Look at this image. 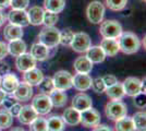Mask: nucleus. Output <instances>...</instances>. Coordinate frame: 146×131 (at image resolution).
Listing matches in <instances>:
<instances>
[{"label": "nucleus", "instance_id": "53", "mask_svg": "<svg viewBox=\"0 0 146 131\" xmlns=\"http://www.w3.org/2000/svg\"><path fill=\"white\" fill-rule=\"evenodd\" d=\"M0 131H1V129H0Z\"/></svg>", "mask_w": 146, "mask_h": 131}, {"label": "nucleus", "instance_id": "25", "mask_svg": "<svg viewBox=\"0 0 146 131\" xmlns=\"http://www.w3.org/2000/svg\"><path fill=\"white\" fill-rule=\"evenodd\" d=\"M61 118L63 119L64 124L67 125L76 126L80 124V112L73 107H69L67 109H64Z\"/></svg>", "mask_w": 146, "mask_h": 131}, {"label": "nucleus", "instance_id": "33", "mask_svg": "<svg viewBox=\"0 0 146 131\" xmlns=\"http://www.w3.org/2000/svg\"><path fill=\"white\" fill-rule=\"evenodd\" d=\"M30 131H48L47 119L37 116L30 124Z\"/></svg>", "mask_w": 146, "mask_h": 131}, {"label": "nucleus", "instance_id": "23", "mask_svg": "<svg viewBox=\"0 0 146 131\" xmlns=\"http://www.w3.org/2000/svg\"><path fill=\"white\" fill-rule=\"evenodd\" d=\"M44 11L43 8L39 6L32 7L30 10L27 11V17H29V22L32 25H40L43 24V18H44Z\"/></svg>", "mask_w": 146, "mask_h": 131}, {"label": "nucleus", "instance_id": "36", "mask_svg": "<svg viewBox=\"0 0 146 131\" xmlns=\"http://www.w3.org/2000/svg\"><path fill=\"white\" fill-rule=\"evenodd\" d=\"M105 1L107 7L112 11H121L128 5V0H105Z\"/></svg>", "mask_w": 146, "mask_h": 131}, {"label": "nucleus", "instance_id": "1", "mask_svg": "<svg viewBox=\"0 0 146 131\" xmlns=\"http://www.w3.org/2000/svg\"><path fill=\"white\" fill-rule=\"evenodd\" d=\"M119 49L123 54L132 55L137 53L141 47L140 38L133 32H122V34L119 36Z\"/></svg>", "mask_w": 146, "mask_h": 131}, {"label": "nucleus", "instance_id": "34", "mask_svg": "<svg viewBox=\"0 0 146 131\" xmlns=\"http://www.w3.org/2000/svg\"><path fill=\"white\" fill-rule=\"evenodd\" d=\"M13 117L8 109L0 110V129H8L12 126Z\"/></svg>", "mask_w": 146, "mask_h": 131}, {"label": "nucleus", "instance_id": "31", "mask_svg": "<svg viewBox=\"0 0 146 131\" xmlns=\"http://www.w3.org/2000/svg\"><path fill=\"white\" fill-rule=\"evenodd\" d=\"M47 126H48V131H63L66 124L60 116L54 115L47 119Z\"/></svg>", "mask_w": 146, "mask_h": 131}, {"label": "nucleus", "instance_id": "45", "mask_svg": "<svg viewBox=\"0 0 146 131\" xmlns=\"http://www.w3.org/2000/svg\"><path fill=\"white\" fill-rule=\"evenodd\" d=\"M21 108H22V105L21 104H19L18 102L13 105L10 109H8L9 112H10V114L12 115V117H18L19 112H20V110H21Z\"/></svg>", "mask_w": 146, "mask_h": 131}, {"label": "nucleus", "instance_id": "11", "mask_svg": "<svg viewBox=\"0 0 146 131\" xmlns=\"http://www.w3.org/2000/svg\"><path fill=\"white\" fill-rule=\"evenodd\" d=\"M122 86L124 90V94L128 96H132L134 97L135 95L141 93L142 90V81L139 78L135 76H129L127 78L124 82L122 83Z\"/></svg>", "mask_w": 146, "mask_h": 131}, {"label": "nucleus", "instance_id": "13", "mask_svg": "<svg viewBox=\"0 0 146 131\" xmlns=\"http://www.w3.org/2000/svg\"><path fill=\"white\" fill-rule=\"evenodd\" d=\"M92 78L86 73H76L72 78V86L80 92H85L91 88Z\"/></svg>", "mask_w": 146, "mask_h": 131}, {"label": "nucleus", "instance_id": "8", "mask_svg": "<svg viewBox=\"0 0 146 131\" xmlns=\"http://www.w3.org/2000/svg\"><path fill=\"white\" fill-rule=\"evenodd\" d=\"M70 46L76 53H85L86 50L92 46L91 37H90L88 34H86L84 32L76 33V34H74Z\"/></svg>", "mask_w": 146, "mask_h": 131}, {"label": "nucleus", "instance_id": "14", "mask_svg": "<svg viewBox=\"0 0 146 131\" xmlns=\"http://www.w3.org/2000/svg\"><path fill=\"white\" fill-rule=\"evenodd\" d=\"M32 96H33V87L25 82L19 83L18 87L13 92V97L20 102H27L32 98Z\"/></svg>", "mask_w": 146, "mask_h": 131}, {"label": "nucleus", "instance_id": "6", "mask_svg": "<svg viewBox=\"0 0 146 131\" xmlns=\"http://www.w3.org/2000/svg\"><path fill=\"white\" fill-rule=\"evenodd\" d=\"M32 107L37 112V115H47L51 110L52 104L47 94L39 93L33 97Z\"/></svg>", "mask_w": 146, "mask_h": 131}, {"label": "nucleus", "instance_id": "42", "mask_svg": "<svg viewBox=\"0 0 146 131\" xmlns=\"http://www.w3.org/2000/svg\"><path fill=\"white\" fill-rule=\"evenodd\" d=\"M103 81H104V83H105L106 87H108V86L113 85L115 83H117V82H118V80H117V78L115 76V75L107 74V75H105V76L103 78Z\"/></svg>", "mask_w": 146, "mask_h": 131}, {"label": "nucleus", "instance_id": "4", "mask_svg": "<svg viewBox=\"0 0 146 131\" xmlns=\"http://www.w3.org/2000/svg\"><path fill=\"white\" fill-rule=\"evenodd\" d=\"M99 33L104 38L117 39L122 34V26L117 20H106L102 22Z\"/></svg>", "mask_w": 146, "mask_h": 131}, {"label": "nucleus", "instance_id": "26", "mask_svg": "<svg viewBox=\"0 0 146 131\" xmlns=\"http://www.w3.org/2000/svg\"><path fill=\"white\" fill-rule=\"evenodd\" d=\"M105 92L107 94V96L112 100H120L125 95L123 86H122V83H120L119 81L115 83L113 85H111V86L106 87Z\"/></svg>", "mask_w": 146, "mask_h": 131}, {"label": "nucleus", "instance_id": "38", "mask_svg": "<svg viewBox=\"0 0 146 131\" xmlns=\"http://www.w3.org/2000/svg\"><path fill=\"white\" fill-rule=\"evenodd\" d=\"M59 17L57 13L50 12V11H45L44 12V18H43V24L46 26H54V25L58 22Z\"/></svg>", "mask_w": 146, "mask_h": 131}, {"label": "nucleus", "instance_id": "17", "mask_svg": "<svg viewBox=\"0 0 146 131\" xmlns=\"http://www.w3.org/2000/svg\"><path fill=\"white\" fill-rule=\"evenodd\" d=\"M31 55L36 61H44L49 58V48L42 43H35L31 47Z\"/></svg>", "mask_w": 146, "mask_h": 131}, {"label": "nucleus", "instance_id": "39", "mask_svg": "<svg viewBox=\"0 0 146 131\" xmlns=\"http://www.w3.org/2000/svg\"><path fill=\"white\" fill-rule=\"evenodd\" d=\"M91 87L93 88V91L97 94H102L105 92L106 90V85L103 81V78H96L92 81V85Z\"/></svg>", "mask_w": 146, "mask_h": 131}, {"label": "nucleus", "instance_id": "9", "mask_svg": "<svg viewBox=\"0 0 146 131\" xmlns=\"http://www.w3.org/2000/svg\"><path fill=\"white\" fill-rule=\"evenodd\" d=\"M72 78L73 75L66 70L57 71L52 78V81L55 84V88L61 90V91H67L72 87Z\"/></svg>", "mask_w": 146, "mask_h": 131}, {"label": "nucleus", "instance_id": "50", "mask_svg": "<svg viewBox=\"0 0 146 131\" xmlns=\"http://www.w3.org/2000/svg\"><path fill=\"white\" fill-rule=\"evenodd\" d=\"M6 96H7V93L2 88H0V105H2V102L6 98Z\"/></svg>", "mask_w": 146, "mask_h": 131}, {"label": "nucleus", "instance_id": "3", "mask_svg": "<svg viewBox=\"0 0 146 131\" xmlns=\"http://www.w3.org/2000/svg\"><path fill=\"white\" fill-rule=\"evenodd\" d=\"M127 112H128L127 105L122 103L121 100H111L105 106V114L107 118L113 121H117L118 119L127 116Z\"/></svg>", "mask_w": 146, "mask_h": 131}, {"label": "nucleus", "instance_id": "18", "mask_svg": "<svg viewBox=\"0 0 146 131\" xmlns=\"http://www.w3.org/2000/svg\"><path fill=\"white\" fill-rule=\"evenodd\" d=\"M44 79V73L42 70L37 68H33L24 72L23 74V80L25 83L30 84L31 86H34V85H38L42 80Z\"/></svg>", "mask_w": 146, "mask_h": 131}, {"label": "nucleus", "instance_id": "40", "mask_svg": "<svg viewBox=\"0 0 146 131\" xmlns=\"http://www.w3.org/2000/svg\"><path fill=\"white\" fill-rule=\"evenodd\" d=\"M30 3V0H10V7L12 9H18V10H25Z\"/></svg>", "mask_w": 146, "mask_h": 131}, {"label": "nucleus", "instance_id": "47", "mask_svg": "<svg viewBox=\"0 0 146 131\" xmlns=\"http://www.w3.org/2000/svg\"><path fill=\"white\" fill-rule=\"evenodd\" d=\"M93 131H113L110 127H108L107 125H99L97 126V127H95L94 128V130Z\"/></svg>", "mask_w": 146, "mask_h": 131}, {"label": "nucleus", "instance_id": "22", "mask_svg": "<svg viewBox=\"0 0 146 131\" xmlns=\"http://www.w3.org/2000/svg\"><path fill=\"white\" fill-rule=\"evenodd\" d=\"M3 37L7 41H14V39H19V38L23 37V30L21 26L14 25L9 23L8 25L5 26L3 30Z\"/></svg>", "mask_w": 146, "mask_h": 131}, {"label": "nucleus", "instance_id": "21", "mask_svg": "<svg viewBox=\"0 0 146 131\" xmlns=\"http://www.w3.org/2000/svg\"><path fill=\"white\" fill-rule=\"evenodd\" d=\"M74 70L76 71V73H86L88 74L93 70V63L87 58L86 56L78 57L74 61Z\"/></svg>", "mask_w": 146, "mask_h": 131}, {"label": "nucleus", "instance_id": "52", "mask_svg": "<svg viewBox=\"0 0 146 131\" xmlns=\"http://www.w3.org/2000/svg\"><path fill=\"white\" fill-rule=\"evenodd\" d=\"M0 83H1V76H0Z\"/></svg>", "mask_w": 146, "mask_h": 131}, {"label": "nucleus", "instance_id": "12", "mask_svg": "<svg viewBox=\"0 0 146 131\" xmlns=\"http://www.w3.org/2000/svg\"><path fill=\"white\" fill-rule=\"evenodd\" d=\"M35 66H36V60L33 58L31 54L24 53L18 56L15 59V67L21 72H26L31 69L35 68Z\"/></svg>", "mask_w": 146, "mask_h": 131}, {"label": "nucleus", "instance_id": "15", "mask_svg": "<svg viewBox=\"0 0 146 131\" xmlns=\"http://www.w3.org/2000/svg\"><path fill=\"white\" fill-rule=\"evenodd\" d=\"M92 105H93V100H92L91 96L85 93L76 94L72 100V107L78 109L79 112L85 110L87 108L92 107Z\"/></svg>", "mask_w": 146, "mask_h": 131}, {"label": "nucleus", "instance_id": "27", "mask_svg": "<svg viewBox=\"0 0 146 131\" xmlns=\"http://www.w3.org/2000/svg\"><path fill=\"white\" fill-rule=\"evenodd\" d=\"M8 51L13 57H18L20 55H22V54H24L25 51H26V44L21 38L14 39V41H10V43L8 45Z\"/></svg>", "mask_w": 146, "mask_h": 131}, {"label": "nucleus", "instance_id": "35", "mask_svg": "<svg viewBox=\"0 0 146 131\" xmlns=\"http://www.w3.org/2000/svg\"><path fill=\"white\" fill-rule=\"evenodd\" d=\"M38 88H39L40 93L49 95V94L55 90V84H54L52 79L49 78V76H47V78L44 76V79L42 80V82L38 84Z\"/></svg>", "mask_w": 146, "mask_h": 131}, {"label": "nucleus", "instance_id": "24", "mask_svg": "<svg viewBox=\"0 0 146 131\" xmlns=\"http://www.w3.org/2000/svg\"><path fill=\"white\" fill-rule=\"evenodd\" d=\"M86 57L91 60L93 63H103L106 58V55L100 46H91L88 49L85 51Z\"/></svg>", "mask_w": 146, "mask_h": 131}, {"label": "nucleus", "instance_id": "48", "mask_svg": "<svg viewBox=\"0 0 146 131\" xmlns=\"http://www.w3.org/2000/svg\"><path fill=\"white\" fill-rule=\"evenodd\" d=\"M10 7V0H0V10Z\"/></svg>", "mask_w": 146, "mask_h": 131}, {"label": "nucleus", "instance_id": "43", "mask_svg": "<svg viewBox=\"0 0 146 131\" xmlns=\"http://www.w3.org/2000/svg\"><path fill=\"white\" fill-rule=\"evenodd\" d=\"M17 102H18V100H15L14 97L12 98V97H7L6 96V98H5L3 102H2V106H3L5 109H10Z\"/></svg>", "mask_w": 146, "mask_h": 131}, {"label": "nucleus", "instance_id": "32", "mask_svg": "<svg viewBox=\"0 0 146 131\" xmlns=\"http://www.w3.org/2000/svg\"><path fill=\"white\" fill-rule=\"evenodd\" d=\"M134 128L136 131H146V114L145 112H137L132 117Z\"/></svg>", "mask_w": 146, "mask_h": 131}, {"label": "nucleus", "instance_id": "19", "mask_svg": "<svg viewBox=\"0 0 146 131\" xmlns=\"http://www.w3.org/2000/svg\"><path fill=\"white\" fill-rule=\"evenodd\" d=\"M37 112L34 110V108L32 107V105H25V106H22L21 110L19 112L18 118L19 121L23 125H30L31 122L36 118Z\"/></svg>", "mask_w": 146, "mask_h": 131}, {"label": "nucleus", "instance_id": "7", "mask_svg": "<svg viewBox=\"0 0 146 131\" xmlns=\"http://www.w3.org/2000/svg\"><path fill=\"white\" fill-rule=\"evenodd\" d=\"M80 122L85 128H95L100 124V115L94 108H87L80 112Z\"/></svg>", "mask_w": 146, "mask_h": 131}, {"label": "nucleus", "instance_id": "49", "mask_svg": "<svg viewBox=\"0 0 146 131\" xmlns=\"http://www.w3.org/2000/svg\"><path fill=\"white\" fill-rule=\"evenodd\" d=\"M6 20H7V15H6V14H5L3 12H2L1 10H0V26H1V25L5 24Z\"/></svg>", "mask_w": 146, "mask_h": 131}, {"label": "nucleus", "instance_id": "51", "mask_svg": "<svg viewBox=\"0 0 146 131\" xmlns=\"http://www.w3.org/2000/svg\"><path fill=\"white\" fill-rule=\"evenodd\" d=\"M10 131H25L23 128H21V127H15V128H13V129H11Z\"/></svg>", "mask_w": 146, "mask_h": 131}, {"label": "nucleus", "instance_id": "29", "mask_svg": "<svg viewBox=\"0 0 146 131\" xmlns=\"http://www.w3.org/2000/svg\"><path fill=\"white\" fill-rule=\"evenodd\" d=\"M44 7L46 11L58 14L66 8V0H44Z\"/></svg>", "mask_w": 146, "mask_h": 131}, {"label": "nucleus", "instance_id": "2", "mask_svg": "<svg viewBox=\"0 0 146 131\" xmlns=\"http://www.w3.org/2000/svg\"><path fill=\"white\" fill-rule=\"evenodd\" d=\"M60 39V31L55 26H45L40 33L38 34L39 43L44 44L48 48H54L59 45Z\"/></svg>", "mask_w": 146, "mask_h": 131}, {"label": "nucleus", "instance_id": "41", "mask_svg": "<svg viewBox=\"0 0 146 131\" xmlns=\"http://www.w3.org/2000/svg\"><path fill=\"white\" fill-rule=\"evenodd\" d=\"M134 106L137 108H144L145 107V94L144 93H139L137 95L134 96Z\"/></svg>", "mask_w": 146, "mask_h": 131}, {"label": "nucleus", "instance_id": "16", "mask_svg": "<svg viewBox=\"0 0 146 131\" xmlns=\"http://www.w3.org/2000/svg\"><path fill=\"white\" fill-rule=\"evenodd\" d=\"M19 79L14 73H7L3 75V78L1 79V83L0 85L2 87V90L6 92L7 94H13L15 91V88L19 85Z\"/></svg>", "mask_w": 146, "mask_h": 131}, {"label": "nucleus", "instance_id": "5", "mask_svg": "<svg viewBox=\"0 0 146 131\" xmlns=\"http://www.w3.org/2000/svg\"><path fill=\"white\" fill-rule=\"evenodd\" d=\"M86 17L93 24H100L105 17V7L100 1H92L86 8Z\"/></svg>", "mask_w": 146, "mask_h": 131}, {"label": "nucleus", "instance_id": "44", "mask_svg": "<svg viewBox=\"0 0 146 131\" xmlns=\"http://www.w3.org/2000/svg\"><path fill=\"white\" fill-rule=\"evenodd\" d=\"M9 54L8 51V45L5 42L0 41V60H2L5 57H7V55Z\"/></svg>", "mask_w": 146, "mask_h": 131}, {"label": "nucleus", "instance_id": "20", "mask_svg": "<svg viewBox=\"0 0 146 131\" xmlns=\"http://www.w3.org/2000/svg\"><path fill=\"white\" fill-rule=\"evenodd\" d=\"M104 50L105 55L109 57H115L119 53V44L117 39L113 38H104L99 45Z\"/></svg>", "mask_w": 146, "mask_h": 131}, {"label": "nucleus", "instance_id": "46", "mask_svg": "<svg viewBox=\"0 0 146 131\" xmlns=\"http://www.w3.org/2000/svg\"><path fill=\"white\" fill-rule=\"evenodd\" d=\"M10 72V66L6 63H2L1 60H0V76L1 75H5L7 73H9Z\"/></svg>", "mask_w": 146, "mask_h": 131}, {"label": "nucleus", "instance_id": "10", "mask_svg": "<svg viewBox=\"0 0 146 131\" xmlns=\"http://www.w3.org/2000/svg\"><path fill=\"white\" fill-rule=\"evenodd\" d=\"M7 19L11 24L18 25L21 27H25L30 24L29 22V17L27 12L25 10H18V9H12L10 12L8 13Z\"/></svg>", "mask_w": 146, "mask_h": 131}, {"label": "nucleus", "instance_id": "37", "mask_svg": "<svg viewBox=\"0 0 146 131\" xmlns=\"http://www.w3.org/2000/svg\"><path fill=\"white\" fill-rule=\"evenodd\" d=\"M73 36H74V33L70 29H64L63 31L60 32L59 44L63 45V46H70V44L73 39Z\"/></svg>", "mask_w": 146, "mask_h": 131}, {"label": "nucleus", "instance_id": "30", "mask_svg": "<svg viewBox=\"0 0 146 131\" xmlns=\"http://www.w3.org/2000/svg\"><path fill=\"white\" fill-rule=\"evenodd\" d=\"M115 130L116 131H135L132 117L124 116V117H122V118L118 119L116 121Z\"/></svg>", "mask_w": 146, "mask_h": 131}, {"label": "nucleus", "instance_id": "28", "mask_svg": "<svg viewBox=\"0 0 146 131\" xmlns=\"http://www.w3.org/2000/svg\"><path fill=\"white\" fill-rule=\"evenodd\" d=\"M50 100H51V104L52 106L55 107H63L66 106L68 102V96L67 94L64 93V91H61V90H57L55 88L51 93L48 95Z\"/></svg>", "mask_w": 146, "mask_h": 131}]
</instances>
